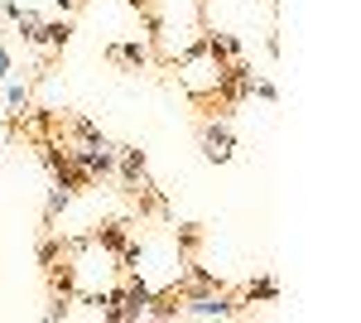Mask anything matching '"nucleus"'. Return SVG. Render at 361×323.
Segmentation results:
<instances>
[{
	"mask_svg": "<svg viewBox=\"0 0 361 323\" xmlns=\"http://www.w3.org/2000/svg\"><path fill=\"white\" fill-rule=\"evenodd\" d=\"M202 155H207L212 164H227V159L236 155V135H231V125L207 121V125H202Z\"/></svg>",
	"mask_w": 361,
	"mask_h": 323,
	"instance_id": "1",
	"label": "nucleus"
},
{
	"mask_svg": "<svg viewBox=\"0 0 361 323\" xmlns=\"http://www.w3.org/2000/svg\"><path fill=\"white\" fill-rule=\"evenodd\" d=\"M116 179H121L125 189H140V184H145V150H140V145H121V150H116Z\"/></svg>",
	"mask_w": 361,
	"mask_h": 323,
	"instance_id": "2",
	"label": "nucleus"
},
{
	"mask_svg": "<svg viewBox=\"0 0 361 323\" xmlns=\"http://www.w3.org/2000/svg\"><path fill=\"white\" fill-rule=\"evenodd\" d=\"M188 299V314H197V319H227V314H236V304L227 299V295H183Z\"/></svg>",
	"mask_w": 361,
	"mask_h": 323,
	"instance_id": "3",
	"label": "nucleus"
},
{
	"mask_svg": "<svg viewBox=\"0 0 361 323\" xmlns=\"http://www.w3.org/2000/svg\"><path fill=\"white\" fill-rule=\"evenodd\" d=\"M106 58H111V63L145 68V63H150V49H145V44H106Z\"/></svg>",
	"mask_w": 361,
	"mask_h": 323,
	"instance_id": "4",
	"label": "nucleus"
},
{
	"mask_svg": "<svg viewBox=\"0 0 361 323\" xmlns=\"http://www.w3.org/2000/svg\"><path fill=\"white\" fill-rule=\"evenodd\" d=\"M202 49H207L212 58H222V63H236V53H241V44H236V39H227V34H207V39H202Z\"/></svg>",
	"mask_w": 361,
	"mask_h": 323,
	"instance_id": "5",
	"label": "nucleus"
},
{
	"mask_svg": "<svg viewBox=\"0 0 361 323\" xmlns=\"http://www.w3.org/2000/svg\"><path fill=\"white\" fill-rule=\"evenodd\" d=\"M125 227H130V222H106V227L96 232V241H101L106 251H116V256H121V251H125V241H130V232H125Z\"/></svg>",
	"mask_w": 361,
	"mask_h": 323,
	"instance_id": "6",
	"label": "nucleus"
},
{
	"mask_svg": "<svg viewBox=\"0 0 361 323\" xmlns=\"http://www.w3.org/2000/svg\"><path fill=\"white\" fill-rule=\"evenodd\" d=\"M15 19H19V34H24V44H39V39H44V19H39L34 10H19Z\"/></svg>",
	"mask_w": 361,
	"mask_h": 323,
	"instance_id": "7",
	"label": "nucleus"
},
{
	"mask_svg": "<svg viewBox=\"0 0 361 323\" xmlns=\"http://www.w3.org/2000/svg\"><path fill=\"white\" fill-rule=\"evenodd\" d=\"M68 39H73V24H68V19H53V24H44V39H39V44H49V49H63Z\"/></svg>",
	"mask_w": 361,
	"mask_h": 323,
	"instance_id": "8",
	"label": "nucleus"
},
{
	"mask_svg": "<svg viewBox=\"0 0 361 323\" xmlns=\"http://www.w3.org/2000/svg\"><path fill=\"white\" fill-rule=\"evenodd\" d=\"M68 130H73L82 145H106V140H101V130H96L91 121H82V116H73V121H68Z\"/></svg>",
	"mask_w": 361,
	"mask_h": 323,
	"instance_id": "9",
	"label": "nucleus"
},
{
	"mask_svg": "<svg viewBox=\"0 0 361 323\" xmlns=\"http://www.w3.org/2000/svg\"><path fill=\"white\" fill-rule=\"evenodd\" d=\"M274 295H279V285H274V280H256V285L246 290V299H274Z\"/></svg>",
	"mask_w": 361,
	"mask_h": 323,
	"instance_id": "10",
	"label": "nucleus"
},
{
	"mask_svg": "<svg viewBox=\"0 0 361 323\" xmlns=\"http://www.w3.org/2000/svg\"><path fill=\"white\" fill-rule=\"evenodd\" d=\"M68 198H73V193H68V189L58 184V189L49 193V217H58V213H63V208H68Z\"/></svg>",
	"mask_w": 361,
	"mask_h": 323,
	"instance_id": "11",
	"label": "nucleus"
},
{
	"mask_svg": "<svg viewBox=\"0 0 361 323\" xmlns=\"http://www.w3.org/2000/svg\"><path fill=\"white\" fill-rule=\"evenodd\" d=\"M0 78H10V53L0 49Z\"/></svg>",
	"mask_w": 361,
	"mask_h": 323,
	"instance_id": "12",
	"label": "nucleus"
},
{
	"mask_svg": "<svg viewBox=\"0 0 361 323\" xmlns=\"http://www.w3.org/2000/svg\"><path fill=\"white\" fill-rule=\"evenodd\" d=\"M135 10H145V15H155V0H130Z\"/></svg>",
	"mask_w": 361,
	"mask_h": 323,
	"instance_id": "13",
	"label": "nucleus"
},
{
	"mask_svg": "<svg viewBox=\"0 0 361 323\" xmlns=\"http://www.w3.org/2000/svg\"><path fill=\"white\" fill-rule=\"evenodd\" d=\"M53 5H58V10H63V15H68V10H78V5H82V0H53Z\"/></svg>",
	"mask_w": 361,
	"mask_h": 323,
	"instance_id": "14",
	"label": "nucleus"
}]
</instances>
